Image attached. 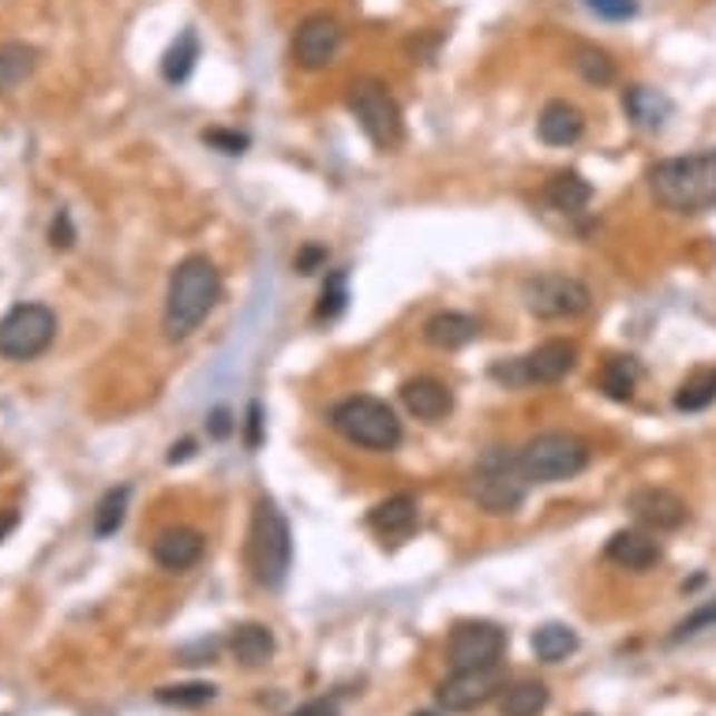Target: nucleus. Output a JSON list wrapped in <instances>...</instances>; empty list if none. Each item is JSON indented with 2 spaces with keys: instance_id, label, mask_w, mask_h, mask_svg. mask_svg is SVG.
<instances>
[{
  "instance_id": "nucleus-14",
  "label": "nucleus",
  "mask_w": 716,
  "mask_h": 716,
  "mask_svg": "<svg viewBox=\"0 0 716 716\" xmlns=\"http://www.w3.org/2000/svg\"><path fill=\"white\" fill-rule=\"evenodd\" d=\"M627 510L641 521L653 533H668V529H679L687 521V503L679 496L668 492V488H638V492L627 496Z\"/></svg>"
},
{
  "instance_id": "nucleus-43",
  "label": "nucleus",
  "mask_w": 716,
  "mask_h": 716,
  "mask_svg": "<svg viewBox=\"0 0 716 716\" xmlns=\"http://www.w3.org/2000/svg\"><path fill=\"white\" fill-rule=\"evenodd\" d=\"M16 526H19V514H16V510H0V545H4V540L12 537Z\"/></svg>"
},
{
  "instance_id": "nucleus-9",
  "label": "nucleus",
  "mask_w": 716,
  "mask_h": 716,
  "mask_svg": "<svg viewBox=\"0 0 716 716\" xmlns=\"http://www.w3.org/2000/svg\"><path fill=\"white\" fill-rule=\"evenodd\" d=\"M57 337V315L46 304H16L0 320V356L4 361H35L42 356Z\"/></svg>"
},
{
  "instance_id": "nucleus-42",
  "label": "nucleus",
  "mask_w": 716,
  "mask_h": 716,
  "mask_svg": "<svg viewBox=\"0 0 716 716\" xmlns=\"http://www.w3.org/2000/svg\"><path fill=\"white\" fill-rule=\"evenodd\" d=\"M192 454H196V443H192V439H180V443H173V450H169V465L188 462Z\"/></svg>"
},
{
  "instance_id": "nucleus-23",
  "label": "nucleus",
  "mask_w": 716,
  "mask_h": 716,
  "mask_svg": "<svg viewBox=\"0 0 716 716\" xmlns=\"http://www.w3.org/2000/svg\"><path fill=\"white\" fill-rule=\"evenodd\" d=\"M592 199V184L581 177V173L567 169V173H556L548 184H545V203L551 210L559 214H578L586 210Z\"/></svg>"
},
{
  "instance_id": "nucleus-11",
  "label": "nucleus",
  "mask_w": 716,
  "mask_h": 716,
  "mask_svg": "<svg viewBox=\"0 0 716 716\" xmlns=\"http://www.w3.org/2000/svg\"><path fill=\"white\" fill-rule=\"evenodd\" d=\"M507 653V630L484 619L458 622L447 638V660L454 671L469 668H499V657Z\"/></svg>"
},
{
  "instance_id": "nucleus-12",
  "label": "nucleus",
  "mask_w": 716,
  "mask_h": 716,
  "mask_svg": "<svg viewBox=\"0 0 716 716\" xmlns=\"http://www.w3.org/2000/svg\"><path fill=\"white\" fill-rule=\"evenodd\" d=\"M342 49V23L334 16H308L293 35V60L308 71L326 68Z\"/></svg>"
},
{
  "instance_id": "nucleus-7",
  "label": "nucleus",
  "mask_w": 716,
  "mask_h": 716,
  "mask_svg": "<svg viewBox=\"0 0 716 716\" xmlns=\"http://www.w3.org/2000/svg\"><path fill=\"white\" fill-rule=\"evenodd\" d=\"M345 106H350L364 136L372 139V147L394 150L398 143H402V136H405L402 109H398V101L391 98V90H386L380 79H356L350 87V95H345Z\"/></svg>"
},
{
  "instance_id": "nucleus-34",
  "label": "nucleus",
  "mask_w": 716,
  "mask_h": 716,
  "mask_svg": "<svg viewBox=\"0 0 716 716\" xmlns=\"http://www.w3.org/2000/svg\"><path fill=\"white\" fill-rule=\"evenodd\" d=\"M705 630H716V600H705V605L694 608L687 619H679V622H675V630H671V641H687V638H698V634H705Z\"/></svg>"
},
{
  "instance_id": "nucleus-41",
  "label": "nucleus",
  "mask_w": 716,
  "mask_h": 716,
  "mask_svg": "<svg viewBox=\"0 0 716 716\" xmlns=\"http://www.w3.org/2000/svg\"><path fill=\"white\" fill-rule=\"evenodd\" d=\"M290 716H337V705L326 698H315V702H304L301 709H293Z\"/></svg>"
},
{
  "instance_id": "nucleus-13",
  "label": "nucleus",
  "mask_w": 716,
  "mask_h": 716,
  "mask_svg": "<svg viewBox=\"0 0 716 716\" xmlns=\"http://www.w3.org/2000/svg\"><path fill=\"white\" fill-rule=\"evenodd\" d=\"M496 690H499L496 668H469V671H454L447 683H439L435 702L443 705L447 713H473L488 698H496Z\"/></svg>"
},
{
  "instance_id": "nucleus-31",
  "label": "nucleus",
  "mask_w": 716,
  "mask_h": 716,
  "mask_svg": "<svg viewBox=\"0 0 716 716\" xmlns=\"http://www.w3.org/2000/svg\"><path fill=\"white\" fill-rule=\"evenodd\" d=\"M128 488H109L106 496H101V503L95 510V537H112L120 526H125V510H128Z\"/></svg>"
},
{
  "instance_id": "nucleus-35",
  "label": "nucleus",
  "mask_w": 716,
  "mask_h": 716,
  "mask_svg": "<svg viewBox=\"0 0 716 716\" xmlns=\"http://www.w3.org/2000/svg\"><path fill=\"white\" fill-rule=\"evenodd\" d=\"M586 8L592 16L611 19V23H622V19L638 16V0H586Z\"/></svg>"
},
{
  "instance_id": "nucleus-38",
  "label": "nucleus",
  "mask_w": 716,
  "mask_h": 716,
  "mask_svg": "<svg viewBox=\"0 0 716 716\" xmlns=\"http://www.w3.org/2000/svg\"><path fill=\"white\" fill-rule=\"evenodd\" d=\"M293 267L301 271V274H315V271H323V267H326V248H323V244H304V248L296 252Z\"/></svg>"
},
{
  "instance_id": "nucleus-22",
  "label": "nucleus",
  "mask_w": 716,
  "mask_h": 716,
  "mask_svg": "<svg viewBox=\"0 0 716 716\" xmlns=\"http://www.w3.org/2000/svg\"><path fill=\"white\" fill-rule=\"evenodd\" d=\"M229 649L244 668H263L274 657V634L263 622H241L229 634Z\"/></svg>"
},
{
  "instance_id": "nucleus-3",
  "label": "nucleus",
  "mask_w": 716,
  "mask_h": 716,
  "mask_svg": "<svg viewBox=\"0 0 716 716\" xmlns=\"http://www.w3.org/2000/svg\"><path fill=\"white\" fill-rule=\"evenodd\" d=\"M248 567L263 589H282L293 567V533L278 503L267 496L255 499L248 529Z\"/></svg>"
},
{
  "instance_id": "nucleus-39",
  "label": "nucleus",
  "mask_w": 716,
  "mask_h": 716,
  "mask_svg": "<svg viewBox=\"0 0 716 716\" xmlns=\"http://www.w3.org/2000/svg\"><path fill=\"white\" fill-rule=\"evenodd\" d=\"M244 443H248V450L263 447V405L259 402H252L248 416H244Z\"/></svg>"
},
{
  "instance_id": "nucleus-44",
  "label": "nucleus",
  "mask_w": 716,
  "mask_h": 716,
  "mask_svg": "<svg viewBox=\"0 0 716 716\" xmlns=\"http://www.w3.org/2000/svg\"><path fill=\"white\" fill-rule=\"evenodd\" d=\"M413 716H439V713H413Z\"/></svg>"
},
{
  "instance_id": "nucleus-37",
  "label": "nucleus",
  "mask_w": 716,
  "mask_h": 716,
  "mask_svg": "<svg viewBox=\"0 0 716 716\" xmlns=\"http://www.w3.org/2000/svg\"><path fill=\"white\" fill-rule=\"evenodd\" d=\"M49 244H53V248H71V244H76V225H71L68 210H57L53 225H49Z\"/></svg>"
},
{
  "instance_id": "nucleus-25",
  "label": "nucleus",
  "mask_w": 716,
  "mask_h": 716,
  "mask_svg": "<svg viewBox=\"0 0 716 716\" xmlns=\"http://www.w3.org/2000/svg\"><path fill=\"white\" fill-rule=\"evenodd\" d=\"M578 646H581L578 634L567 622H545V627L533 630V653L545 664H562L567 657H575Z\"/></svg>"
},
{
  "instance_id": "nucleus-21",
  "label": "nucleus",
  "mask_w": 716,
  "mask_h": 716,
  "mask_svg": "<svg viewBox=\"0 0 716 716\" xmlns=\"http://www.w3.org/2000/svg\"><path fill=\"white\" fill-rule=\"evenodd\" d=\"M477 334L480 326L465 312H439L424 323V342L435 345V350H462Z\"/></svg>"
},
{
  "instance_id": "nucleus-40",
  "label": "nucleus",
  "mask_w": 716,
  "mask_h": 716,
  "mask_svg": "<svg viewBox=\"0 0 716 716\" xmlns=\"http://www.w3.org/2000/svg\"><path fill=\"white\" fill-rule=\"evenodd\" d=\"M207 428H210V435H214V439H225V435H233V432H237V421H233V413H229V409H214V413H210V424H207Z\"/></svg>"
},
{
  "instance_id": "nucleus-5",
  "label": "nucleus",
  "mask_w": 716,
  "mask_h": 716,
  "mask_svg": "<svg viewBox=\"0 0 716 716\" xmlns=\"http://www.w3.org/2000/svg\"><path fill=\"white\" fill-rule=\"evenodd\" d=\"M331 424L337 435L364 450H394L402 443V421L386 402L372 394H353L331 409Z\"/></svg>"
},
{
  "instance_id": "nucleus-26",
  "label": "nucleus",
  "mask_w": 716,
  "mask_h": 716,
  "mask_svg": "<svg viewBox=\"0 0 716 716\" xmlns=\"http://www.w3.org/2000/svg\"><path fill=\"white\" fill-rule=\"evenodd\" d=\"M641 380V364L634 356H611V361L600 367V391H605L611 402H630L634 386Z\"/></svg>"
},
{
  "instance_id": "nucleus-1",
  "label": "nucleus",
  "mask_w": 716,
  "mask_h": 716,
  "mask_svg": "<svg viewBox=\"0 0 716 716\" xmlns=\"http://www.w3.org/2000/svg\"><path fill=\"white\" fill-rule=\"evenodd\" d=\"M649 192L664 210L690 214V218L716 210V147L657 161L649 169Z\"/></svg>"
},
{
  "instance_id": "nucleus-8",
  "label": "nucleus",
  "mask_w": 716,
  "mask_h": 716,
  "mask_svg": "<svg viewBox=\"0 0 716 716\" xmlns=\"http://www.w3.org/2000/svg\"><path fill=\"white\" fill-rule=\"evenodd\" d=\"M575 364H578V345L567 342V337H551V342L537 345L533 353L492 364V380L507 386H545L570 375Z\"/></svg>"
},
{
  "instance_id": "nucleus-2",
  "label": "nucleus",
  "mask_w": 716,
  "mask_h": 716,
  "mask_svg": "<svg viewBox=\"0 0 716 716\" xmlns=\"http://www.w3.org/2000/svg\"><path fill=\"white\" fill-rule=\"evenodd\" d=\"M218 296H222V278L207 255H188L184 263H177L166 293V315H161L169 342H184L188 334H196L199 323L207 320L210 308L218 304Z\"/></svg>"
},
{
  "instance_id": "nucleus-10",
  "label": "nucleus",
  "mask_w": 716,
  "mask_h": 716,
  "mask_svg": "<svg viewBox=\"0 0 716 716\" xmlns=\"http://www.w3.org/2000/svg\"><path fill=\"white\" fill-rule=\"evenodd\" d=\"M521 301L537 320H578L589 312L592 293L586 282L570 278V274H533L521 282Z\"/></svg>"
},
{
  "instance_id": "nucleus-36",
  "label": "nucleus",
  "mask_w": 716,
  "mask_h": 716,
  "mask_svg": "<svg viewBox=\"0 0 716 716\" xmlns=\"http://www.w3.org/2000/svg\"><path fill=\"white\" fill-rule=\"evenodd\" d=\"M203 143L222 150V155H244V150H248V136H244V131H225V128L203 131Z\"/></svg>"
},
{
  "instance_id": "nucleus-32",
  "label": "nucleus",
  "mask_w": 716,
  "mask_h": 716,
  "mask_svg": "<svg viewBox=\"0 0 716 716\" xmlns=\"http://www.w3.org/2000/svg\"><path fill=\"white\" fill-rule=\"evenodd\" d=\"M345 304H350V274L334 271L331 278H326V285H323L320 304H315V320H320V323L337 320V315L345 312Z\"/></svg>"
},
{
  "instance_id": "nucleus-6",
  "label": "nucleus",
  "mask_w": 716,
  "mask_h": 716,
  "mask_svg": "<svg viewBox=\"0 0 716 716\" xmlns=\"http://www.w3.org/2000/svg\"><path fill=\"white\" fill-rule=\"evenodd\" d=\"M518 462L529 484H559L589 465V447L570 432H545L518 450Z\"/></svg>"
},
{
  "instance_id": "nucleus-17",
  "label": "nucleus",
  "mask_w": 716,
  "mask_h": 716,
  "mask_svg": "<svg viewBox=\"0 0 716 716\" xmlns=\"http://www.w3.org/2000/svg\"><path fill=\"white\" fill-rule=\"evenodd\" d=\"M605 556L616 562L622 570H649L660 562V545L657 537H649L646 529H619V533H611Z\"/></svg>"
},
{
  "instance_id": "nucleus-18",
  "label": "nucleus",
  "mask_w": 716,
  "mask_h": 716,
  "mask_svg": "<svg viewBox=\"0 0 716 716\" xmlns=\"http://www.w3.org/2000/svg\"><path fill=\"white\" fill-rule=\"evenodd\" d=\"M622 109H627V117L634 120V125L646 128V131H660L675 112L671 98L664 95V90L646 87V84H634V87L622 90Z\"/></svg>"
},
{
  "instance_id": "nucleus-4",
  "label": "nucleus",
  "mask_w": 716,
  "mask_h": 716,
  "mask_svg": "<svg viewBox=\"0 0 716 716\" xmlns=\"http://www.w3.org/2000/svg\"><path fill=\"white\" fill-rule=\"evenodd\" d=\"M469 496L488 514H514L529 496V480L521 473L518 450L488 447L469 469Z\"/></svg>"
},
{
  "instance_id": "nucleus-20",
  "label": "nucleus",
  "mask_w": 716,
  "mask_h": 716,
  "mask_svg": "<svg viewBox=\"0 0 716 716\" xmlns=\"http://www.w3.org/2000/svg\"><path fill=\"white\" fill-rule=\"evenodd\" d=\"M586 131V117L570 106V101H548L537 117V136L548 143V147H570V143L581 139Z\"/></svg>"
},
{
  "instance_id": "nucleus-24",
  "label": "nucleus",
  "mask_w": 716,
  "mask_h": 716,
  "mask_svg": "<svg viewBox=\"0 0 716 716\" xmlns=\"http://www.w3.org/2000/svg\"><path fill=\"white\" fill-rule=\"evenodd\" d=\"M548 687L537 679H518L499 690V713L503 716H540L548 709Z\"/></svg>"
},
{
  "instance_id": "nucleus-33",
  "label": "nucleus",
  "mask_w": 716,
  "mask_h": 716,
  "mask_svg": "<svg viewBox=\"0 0 716 716\" xmlns=\"http://www.w3.org/2000/svg\"><path fill=\"white\" fill-rule=\"evenodd\" d=\"M214 690L210 683H177V687H158L155 698L161 705H173V709H199V705H210L214 702Z\"/></svg>"
},
{
  "instance_id": "nucleus-16",
  "label": "nucleus",
  "mask_w": 716,
  "mask_h": 716,
  "mask_svg": "<svg viewBox=\"0 0 716 716\" xmlns=\"http://www.w3.org/2000/svg\"><path fill=\"white\" fill-rule=\"evenodd\" d=\"M402 405L416 421H443L454 409V394L447 383H439L435 375H416V380L402 383Z\"/></svg>"
},
{
  "instance_id": "nucleus-15",
  "label": "nucleus",
  "mask_w": 716,
  "mask_h": 716,
  "mask_svg": "<svg viewBox=\"0 0 716 716\" xmlns=\"http://www.w3.org/2000/svg\"><path fill=\"white\" fill-rule=\"evenodd\" d=\"M203 548H207V540H203L199 529L177 526V529H166V533L155 537V545H150V556H155V562H158L161 570H173V575H180V570H192L203 559Z\"/></svg>"
},
{
  "instance_id": "nucleus-19",
  "label": "nucleus",
  "mask_w": 716,
  "mask_h": 716,
  "mask_svg": "<svg viewBox=\"0 0 716 716\" xmlns=\"http://www.w3.org/2000/svg\"><path fill=\"white\" fill-rule=\"evenodd\" d=\"M367 526H372L375 537L391 540V545H402V540L416 529V499L413 496H391V499H383L380 507H372V514H367Z\"/></svg>"
},
{
  "instance_id": "nucleus-27",
  "label": "nucleus",
  "mask_w": 716,
  "mask_h": 716,
  "mask_svg": "<svg viewBox=\"0 0 716 716\" xmlns=\"http://www.w3.org/2000/svg\"><path fill=\"white\" fill-rule=\"evenodd\" d=\"M716 402V367H698L694 375L679 383L675 391V409L679 413H702Z\"/></svg>"
},
{
  "instance_id": "nucleus-28",
  "label": "nucleus",
  "mask_w": 716,
  "mask_h": 716,
  "mask_svg": "<svg viewBox=\"0 0 716 716\" xmlns=\"http://www.w3.org/2000/svg\"><path fill=\"white\" fill-rule=\"evenodd\" d=\"M196 60H199V38L196 30H184V35L166 49L161 57V79L166 84H184V79L196 71Z\"/></svg>"
},
{
  "instance_id": "nucleus-30",
  "label": "nucleus",
  "mask_w": 716,
  "mask_h": 716,
  "mask_svg": "<svg viewBox=\"0 0 716 716\" xmlns=\"http://www.w3.org/2000/svg\"><path fill=\"white\" fill-rule=\"evenodd\" d=\"M570 65H575V71L581 79H586L589 87H608V84H616V60H611L605 49H597V46H575V57H570Z\"/></svg>"
},
{
  "instance_id": "nucleus-45",
  "label": "nucleus",
  "mask_w": 716,
  "mask_h": 716,
  "mask_svg": "<svg viewBox=\"0 0 716 716\" xmlns=\"http://www.w3.org/2000/svg\"><path fill=\"white\" fill-rule=\"evenodd\" d=\"M581 716H589V713H581Z\"/></svg>"
},
{
  "instance_id": "nucleus-29",
  "label": "nucleus",
  "mask_w": 716,
  "mask_h": 716,
  "mask_svg": "<svg viewBox=\"0 0 716 716\" xmlns=\"http://www.w3.org/2000/svg\"><path fill=\"white\" fill-rule=\"evenodd\" d=\"M38 68V53L23 42H4L0 46V95L19 87L30 79V71Z\"/></svg>"
}]
</instances>
